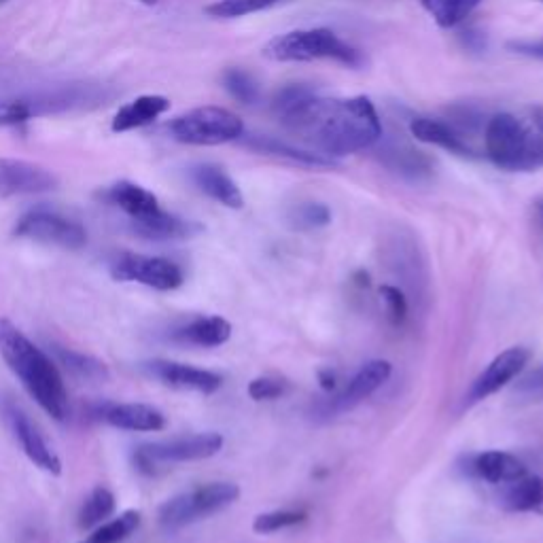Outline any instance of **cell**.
Returning <instances> with one entry per match:
<instances>
[{
  "instance_id": "obj_1",
  "label": "cell",
  "mask_w": 543,
  "mask_h": 543,
  "mask_svg": "<svg viewBox=\"0 0 543 543\" xmlns=\"http://www.w3.org/2000/svg\"><path fill=\"white\" fill-rule=\"evenodd\" d=\"M272 111L291 134L327 160L374 147L382 121L370 98H323L308 85H287L274 96Z\"/></svg>"
},
{
  "instance_id": "obj_2",
  "label": "cell",
  "mask_w": 543,
  "mask_h": 543,
  "mask_svg": "<svg viewBox=\"0 0 543 543\" xmlns=\"http://www.w3.org/2000/svg\"><path fill=\"white\" fill-rule=\"evenodd\" d=\"M0 355L39 408L58 423H64L70 404L58 363L9 319H0Z\"/></svg>"
},
{
  "instance_id": "obj_3",
  "label": "cell",
  "mask_w": 543,
  "mask_h": 543,
  "mask_svg": "<svg viewBox=\"0 0 543 543\" xmlns=\"http://www.w3.org/2000/svg\"><path fill=\"white\" fill-rule=\"evenodd\" d=\"M486 155L507 172H533L543 166V115L529 121L512 113H499L488 121L484 134Z\"/></svg>"
},
{
  "instance_id": "obj_4",
  "label": "cell",
  "mask_w": 543,
  "mask_h": 543,
  "mask_svg": "<svg viewBox=\"0 0 543 543\" xmlns=\"http://www.w3.org/2000/svg\"><path fill=\"white\" fill-rule=\"evenodd\" d=\"M264 56L274 62H312L336 60L346 66H359V51L346 45L336 32L327 28L293 30L272 39L264 47Z\"/></svg>"
},
{
  "instance_id": "obj_5",
  "label": "cell",
  "mask_w": 543,
  "mask_h": 543,
  "mask_svg": "<svg viewBox=\"0 0 543 543\" xmlns=\"http://www.w3.org/2000/svg\"><path fill=\"white\" fill-rule=\"evenodd\" d=\"M240 497L238 484L232 482H210L198 488L185 490L164 501L157 510V522L166 533H177L189 524L206 520L223 512L225 507L236 503Z\"/></svg>"
},
{
  "instance_id": "obj_6",
  "label": "cell",
  "mask_w": 543,
  "mask_h": 543,
  "mask_svg": "<svg viewBox=\"0 0 543 543\" xmlns=\"http://www.w3.org/2000/svg\"><path fill=\"white\" fill-rule=\"evenodd\" d=\"M170 132L179 143L215 147L238 140L244 132V124L236 113L227 109L200 107L174 119Z\"/></svg>"
},
{
  "instance_id": "obj_7",
  "label": "cell",
  "mask_w": 543,
  "mask_h": 543,
  "mask_svg": "<svg viewBox=\"0 0 543 543\" xmlns=\"http://www.w3.org/2000/svg\"><path fill=\"white\" fill-rule=\"evenodd\" d=\"M15 238H26L43 244H54V247L77 251L87 244L85 227L66 215L56 213V210L37 208L22 215L20 221L13 227Z\"/></svg>"
},
{
  "instance_id": "obj_8",
  "label": "cell",
  "mask_w": 543,
  "mask_h": 543,
  "mask_svg": "<svg viewBox=\"0 0 543 543\" xmlns=\"http://www.w3.org/2000/svg\"><path fill=\"white\" fill-rule=\"evenodd\" d=\"M109 272L117 283H138L155 291H174L185 283V274L179 264L166 257L140 253H121Z\"/></svg>"
},
{
  "instance_id": "obj_9",
  "label": "cell",
  "mask_w": 543,
  "mask_h": 543,
  "mask_svg": "<svg viewBox=\"0 0 543 543\" xmlns=\"http://www.w3.org/2000/svg\"><path fill=\"white\" fill-rule=\"evenodd\" d=\"M225 440L221 433L208 431V433H196V435H183L174 437V440L164 442H149L140 444L138 448L143 450L153 463H189V461H204L215 457L221 452Z\"/></svg>"
},
{
  "instance_id": "obj_10",
  "label": "cell",
  "mask_w": 543,
  "mask_h": 543,
  "mask_svg": "<svg viewBox=\"0 0 543 543\" xmlns=\"http://www.w3.org/2000/svg\"><path fill=\"white\" fill-rule=\"evenodd\" d=\"M529 359H531V353L522 346L503 350L501 355H497L488 363V367L474 380V384H471V389L465 397V406H476L480 404V401L501 391L505 384H510L514 378H518V374H522Z\"/></svg>"
},
{
  "instance_id": "obj_11",
  "label": "cell",
  "mask_w": 543,
  "mask_h": 543,
  "mask_svg": "<svg viewBox=\"0 0 543 543\" xmlns=\"http://www.w3.org/2000/svg\"><path fill=\"white\" fill-rule=\"evenodd\" d=\"M147 376L160 380L166 387L181 391H196L202 395H213L221 389L223 378L217 372L200 370V367L168 361V359H151L140 365Z\"/></svg>"
},
{
  "instance_id": "obj_12",
  "label": "cell",
  "mask_w": 543,
  "mask_h": 543,
  "mask_svg": "<svg viewBox=\"0 0 543 543\" xmlns=\"http://www.w3.org/2000/svg\"><path fill=\"white\" fill-rule=\"evenodd\" d=\"M5 416H7V423L13 431V437L17 440V444L22 446L26 457L39 469L47 471V474L60 476L62 474V459L58 457V452L47 444L43 433L39 431L37 425L32 423L30 416L15 404L5 406Z\"/></svg>"
},
{
  "instance_id": "obj_13",
  "label": "cell",
  "mask_w": 543,
  "mask_h": 543,
  "mask_svg": "<svg viewBox=\"0 0 543 543\" xmlns=\"http://www.w3.org/2000/svg\"><path fill=\"white\" fill-rule=\"evenodd\" d=\"M58 187L56 174L32 162L0 157V196L47 194Z\"/></svg>"
},
{
  "instance_id": "obj_14",
  "label": "cell",
  "mask_w": 543,
  "mask_h": 543,
  "mask_svg": "<svg viewBox=\"0 0 543 543\" xmlns=\"http://www.w3.org/2000/svg\"><path fill=\"white\" fill-rule=\"evenodd\" d=\"M459 469L467 478H476L495 486H505L529 474L527 465L514 457V454L503 450L467 454V457L461 459Z\"/></svg>"
},
{
  "instance_id": "obj_15",
  "label": "cell",
  "mask_w": 543,
  "mask_h": 543,
  "mask_svg": "<svg viewBox=\"0 0 543 543\" xmlns=\"http://www.w3.org/2000/svg\"><path fill=\"white\" fill-rule=\"evenodd\" d=\"M92 416L100 423L121 431L155 433L166 429V416L149 404H102L96 406Z\"/></svg>"
},
{
  "instance_id": "obj_16",
  "label": "cell",
  "mask_w": 543,
  "mask_h": 543,
  "mask_svg": "<svg viewBox=\"0 0 543 543\" xmlns=\"http://www.w3.org/2000/svg\"><path fill=\"white\" fill-rule=\"evenodd\" d=\"M391 374H393V367L389 361L376 359V361L365 363L361 370L348 380L346 389L338 397L331 399L329 412L340 414V412H346L350 408L359 406L363 399L374 395L382 387V384L391 378Z\"/></svg>"
},
{
  "instance_id": "obj_17",
  "label": "cell",
  "mask_w": 543,
  "mask_h": 543,
  "mask_svg": "<svg viewBox=\"0 0 543 543\" xmlns=\"http://www.w3.org/2000/svg\"><path fill=\"white\" fill-rule=\"evenodd\" d=\"M64 113V98L60 90L37 92L28 96L0 98V128L26 124L32 117Z\"/></svg>"
},
{
  "instance_id": "obj_18",
  "label": "cell",
  "mask_w": 543,
  "mask_h": 543,
  "mask_svg": "<svg viewBox=\"0 0 543 543\" xmlns=\"http://www.w3.org/2000/svg\"><path fill=\"white\" fill-rule=\"evenodd\" d=\"M132 230L136 236L153 240V242H168V240H189L202 234L204 227L200 223L181 219L177 215H170L166 210H157V213L132 219Z\"/></svg>"
},
{
  "instance_id": "obj_19",
  "label": "cell",
  "mask_w": 543,
  "mask_h": 543,
  "mask_svg": "<svg viewBox=\"0 0 543 543\" xmlns=\"http://www.w3.org/2000/svg\"><path fill=\"white\" fill-rule=\"evenodd\" d=\"M232 338V325L223 317H196L172 331V342L200 348H217Z\"/></svg>"
},
{
  "instance_id": "obj_20",
  "label": "cell",
  "mask_w": 543,
  "mask_h": 543,
  "mask_svg": "<svg viewBox=\"0 0 543 543\" xmlns=\"http://www.w3.org/2000/svg\"><path fill=\"white\" fill-rule=\"evenodd\" d=\"M410 132L416 140H420V143L442 147L454 155H461V157L476 155L474 147L467 143L465 136L454 128H450L448 124H444V121L429 119V117H416V119H412Z\"/></svg>"
},
{
  "instance_id": "obj_21",
  "label": "cell",
  "mask_w": 543,
  "mask_h": 543,
  "mask_svg": "<svg viewBox=\"0 0 543 543\" xmlns=\"http://www.w3.org/2000/svg\"><path fill=\"white\" fill-rule=\"evenodd\" d=\"M191 177H194V183L208 198H213L219 204L234 208V210H240L244 206L240 187L234 183L230 174L223 172L219 166H213V164L196 166L194 172H191Z\"/></svg>"
},
{
  "instance_id": "obj_22",
  "label": "cell",
  "mask_w": 543,
  "mask_h": 543,
  "mask_svg": "<svg viewBox=\"0 0 543 543\" xmlns=\"http://www.w3.org/2000/svg\"><path fill=\"white\" fill-rule=\"evenodd\" d=\"M104 200L124 210L130 219H143L157 213V210H162L160 200H157L149 189L132 181H119L109 187L104 191Z\"/></svg>"
},
{
  "instance_id": "obj_23",
  "label": "cell",
  "mask_w": 543,
  "mask_h": 543,
  "mask_svg": "<svg viewBox=\"0 0 543 543\" xmlns=\"http://www.w3.org/2000/svg\"><path fill=\"white\" fill-rule=\"evenodd\" d=\"M170 109V100L166 96H140L126 107H121L113 117L111 130L115 134L130 132L136 128H145L164 115Z\"/></svg>"
},
{
  "instance_id": "obj_24",
  "label": "cell",
  "mask_w": 543,
  "mask_h": 543,
  "mask_svg": "<svg viewBox=\"0 0 543 543\" xmlns=\"http://www.w3.org/2000/svg\"><path fill=\"white\" fill-rule=\"evenodd\" d=\"M501 505L507 512H543V478L524 476L503 486Z\"/></svg>"
},
{
  "instance_id": "obj_25",
  "label": "cell",
  "mask_w": 543,
  "mask_h": 543,
  "mask_svg": "<svg viewBox=\"0 0 543 543\" xmlns=\"http://www.w3.org/2000/svg\"><path fill=\"white\" fill-rule=\"evenodd\" d=\"M380 160L384 162V166H389L393 172L399 174V177H404L408 181L429 179L433 170L427 155L406 145H391L387 149H382Z\"/></svg>"
},
{
  "instance_id": "obj_26",
  "label": "cell",
  "mask_w": 543,
  "mask_h": 543,
  "mask_svg": "<svg viewBox=\"0 0 543 543\" xmlns=\"http://www.w3.org/2000/svg\"><path fill=\"white\" fill-rule=\"evenodd\" d=\"M51 353H54L58 365H64V370L68 374H73L75 378H81L87 382H104L111 378L107 363L92 355H85V353H79V350L58 346V344L51 346Z\"/></svg>"
},
{
  "instance_id": "obj_27",
  "label": "cell",
  "mask_w": 543,
  "mask_h": 543,
  "mask_svg": "<svg viewBox=\"0 0 543 543\" xmlns=\"http://www.w3.org/2000/svg\"><path fill=\"white\" fill-rule=\"evenodd\" d=\"M117 510V499L113 490L107 486H96L90 495L85 497L81 510L77 514V527L81 531H92L98 524L107 522Z\"/></svg>"
},
{
  "instance_id": "obj_28",
  "label": "cell",
  "mask_w": 543,
  "mask_h": 543,
  "mask_svg": "<svg viewBox=\"0 0 543 543\" xmlns=\"http://www.w3.org/2000/svg\"><path fill=\"white\" fill-rule=\"evenodd\" d=\"M143 522V514L138 510H126L107 522L98 524L92 533L77 543H124L130 535H134Z\"/></svg>"
},
{
  "instance_id": "obj_29",
  "label": "cell",
  "mask_w": 543,
  "mask_h": 543,
  "mask_svg": "<svg viewBox=\"0 0 543 543\" xmlns=\"http://www.w3.org/2000/svg\"><path fill=\"white\" fill-rule=\"evenodd\" d=\"M440 28H454L474 13L484 0H420Z\"/></svg>"
},
{
  "instance_id": "obj_30",
  "label": "cell",
  "mask_w": 543,
  "mask_h": 543,
  "mask_svg": "<svg viewBox=\"0 0 543 543\" xmlns=\"http://www.w3.org/2000/svg\"><path fill=\"white\" fill-rule=\"evenodd\" d=\"M249 147L257 149V151H264V153H272V155H280V157H289L291 162H297V164H306V166H321V168H327V166H334V160H327V157L314 153V151H304V149H295V147H289L285 143H278V140L274 138H266V136H257V138H249L244 140Z\"/></svg>"
},
{
  "instance_id": "obj_31",
  "label": "cell",
  "mask_w": 543,
  "mask_h": 543,
  "mask_svg": "<svg viewBox=\"0 0 543 543\" xmlns=\"http://www.w3.org/2000/svg\"><path fill=\"white\" fill-rule=\"evenodd\" d=\"M278 3L280 0H217V3L206 7V13L217 17V20H234V17L266 11Z\"/></svg>"
},
{
  "instance_id": "obj_32",
  "label": "cell",
  "mask_w": 543,
  "mask_h": 543,
  "mask_svg": "<svg viewBox=\"0 0 543 543\" xmlns=\"http://www.w3.org/2000/svg\"><path fill=\"white\" fill-rule=\"evenodd\" d=\"M289 223L293 230L300 232L321 230V227L331 223V210L321 202H304L291 210Z\"/></svg>"
},
{
  "instance_id": "obj_33",
  "label": "cell",
  "mask_w": 543,
  "mask_h": 543,
  "mask_svg": "<svg viewBox=\"0 0 543 543\" xmlns=\"http://www.w3.org/2000/svg\"><path fill=\"white\" fill-rule=\"evenodd\" d=\"M304 520H306L304 512L276 510V512H268V514H259L253 522V531L259 535H270L276 531L295 527V524H302Z\"/></svg>"
},
{
  "instance_id": "obj_34",
  "label": "cell",
  "mask_w": 543,
  "mask_h": 543,
  "mask_svg": "<svg viewBox=\"0 0 543 543\" xmlns=\"http://www.w3.org/2000/svg\"><path fill=\"white\" fill-rule=\"evenodd\" d=\"M223 83H225V90L230 92L238 102L253 104L259 96L257 83L253 81V77L240 68L227 70V73L223 75Z\"/></svg>"
},
{
  "instance_id": "obj_35",
  "label": "cell",
  "mask_w": 543,
  "mask_h": 543,
  "mask_svg": "<svg viewBox=\"0 0 543 543\" xmlns=\"http://www.w3.org/2000/svg\"><path fill=\"white\" fill-rule=\"evenodd\" d=\"M289 391V382L280 380V378H272V376H261L251 380L249 384V395L255 401H272L283 397Z\"/></svg>"
},
{
  "instance_id": "obj_36",
  "label": "cell",
  "mask_w": 543,
  "mask_h": 543,
  "mask_svg": "<svg viewBox=\"0 0 543 543\" xmlns=\"http://www.w3.org/2000/svg\"><path fill=\"white\" fill-rule=\"evenodd\" d=\"M380 295L384 304H387V310H389V317L393 319V323H404L406 317H408V300L406 295L401 289L393 287V285H384L380 287Z\"/></svg>"
},
{
  "instance_id": "obj_37",
  "label": "cell",
  "mask_w": 543,
  "mask_h": 543,
  "mask_svg": "<svg viewBox=\"0 0 543 543\" xmlns=\"http://www.w3.org/2000/svg\"><path fill=\"white\" fill-rule=\"evenodd\" d=\"M518 393H527V395H543V365H539L537 370L529 372L527 376H524L518 387H516Z\"/></svg>"
},
{
  "instance_id": "obj_38",
  "label": "cell",
  "mask_w": 543,
  "mask_h": 543,
  "mask_svg": "<svg viewBox=\"0 0 543 543\" xmlns=\"http://www.w3.org/2000/svg\"><path fill=\"white\" fill-rule=\"evenodd\" d=\"M512 49L520 51V54H527V56H537V58H543V39L541 41H535V43H514Z\"/></svg>"
},
{
  "instance_id": "obj_39",
  "label": "cell",
  "mask_w": 543,
  "mask_h": 543,
  "mask_svg": "<svg viewBox=\"0 0 543 543\" xmlns=\"http://www.w3.org/2000/svg\"><path fill=\"white\" fill-rule=\"evenodd\" d=\"M319 380H321V387H323L325 391L336 389V374L331 372V370H323V372H319Z\"/></svg>"
},
{
  "instance_id": "obj_40",
  "label": "cell",
  "mask_w": 543,
  "mask_h": 543,
  "mask_svg": "<svg viewBox=\"0 0 543 543\" xmlns=\"http://www.w3.org/2000/svg\"><path fill=\"white\" fill-rule=\"evenodd\" d=\"M535 221H537L539 227H543V200H539L535 204Z\"/></svg>"
},
{
  "instance_id": "obj_41",
  "label": "cell",
  "mask_w": 543,
  "mask_h": 543,
  "mask_svg": "<svg viewBox=\"0 0 543 543\" xmlns=\"http://www.w3.org/2000/svg\"><path fill=\"white\" fill-rule=\"evenodd\" d=\"M138 3H143V5H149V7H153V5H157V0H138Z\"/></svg>"
},
{
  "instance_id": "obj_42",
  "label": "cell",
  "mask_w": 543,
  "mask_h": 543,
  "mask_svg": "<svg viewBox=\"0 0 543 543\" xmlns=\"http://www.w3.org/2000/svg\"><path fill=\"white\" fill-rule=\"evenodd\" d=\"M7 3V0H0V5H5Z\"/></svg>"
},
{
  "instance_id": "obj_43",
  "label": "cell",
  "mask_w": 543,
  "mask_h": 543,
  "mask_svg": "<svg viewBox=\"0 0 543 543\" xmlns=\"http://www.w3.org/2000/svg\"><path fill=\"white\" fill-rule=\"evenodd\" d=\"M537 3H543V0H537Z\"/></svg>"
}]
</instances>
